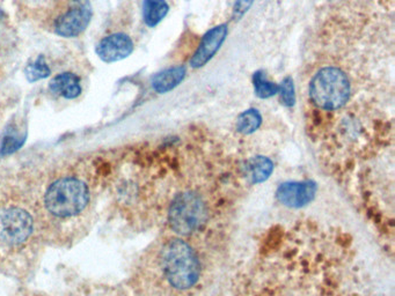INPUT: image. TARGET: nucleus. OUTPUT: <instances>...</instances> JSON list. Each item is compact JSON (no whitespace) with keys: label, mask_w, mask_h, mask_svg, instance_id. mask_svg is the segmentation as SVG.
I'll return each instance as SVG.
<instances>
[{"label":"nucleus","mask_w":395,"mask_h":296,"mask_svg":"<svg viewBox=\"0 0 395 296\" xmlns=\"http://www.w3.org/2000/svg\"><path fill=\"white\" fill-rule=\"evenodd\" d=\"M253 86L256 96L263 98V100L272 98L276 94H279V85L268 80L266 73L261 71V69L254 73Z\"/></svg>","instance_id":"4468645a"},{"label":"nucleus","mask_w":395,"mask_h":296,"mask_svg":"<svg viewBox=\"0 0 395 296\" xmlns=\"http://www.w3.org/2000/svg\"><path fill=\"white\" fill-rule=\"evenodd\" d=\"M50 67L45 62V56H38L32 63H29L25 69V76L27 81L33 82L43 80L50 76Z\"/></svg>","instance_id":"dca6fc26"},{"label":"nucleus","mask_w":395,"mask_h":296,"mask_svg":"<svg viewBox=\"0 0 395 296\" xmlns=\"http://www.w3.org/2000/svg\"><path fill=\"white\" fill-rule=\"evenodd\" d=\"M228 28L226 23L216 25L203 36L197 50L190 59V67L193 69H201L213 58L225 40L228 38Z\"/></svg>","instance_id":"0eeeda50"},{"label":"nucleus","mask_w":395,"mask_h":296,"mask_svg":"<svg viewBox=\"0 0 395 296\" xmlns=\"http://www.w3.org/2000/svg\"><path fill=\"white\" fill-rule=\"evenodd\" d=\"M133 42L129 35L123 33L109 35L102 38L95 47V54L105 63H116L133 54Z\"/></svg>","instance_id":"1a4fd4ad"},{"label":"nucleus","mask_w":395,"mask_h":296,"mask_svg":"<svg viewBox=\"0 0 395 296\" xmlns=\"http://www.w3.org/2000/svg\"><path fill=\"white\" fill-rule=\"evenodd\" d=\"M209 208L202 195L184 191L175 195L168 210V224L179 235H190L206 224Z\"/></svg>","instance_id":"20e7f679"},{"label":"nucleus","mask_w":395,"mask_h":296,"mask_svg":"<svg viewBox=\"0 0 395 296\" xmlns=\"http://www.w3.org/2000/svg\"><path fill=\"white\" fill-rule=\"evenodd\" d=\"M162 266L168 283L177 290H189L201 277L199 257L184 239H172L165 244Z\"/></svg>","instance_id":"f257e3e1"},{"label":"nucleus","mask_w":395,"mask_h":296,"mask_svg":"<svg viewBox=\"0 0 395 296\" xmlns=\"http://www.w3.org/2000/svg\"><path fill=\"white\" fill-rule=\"evenodd\" d=\"M32 232V217L23 208H9L0 215V233L7 243L20 244L25 242Z\"/></svg>","instance_id":"423d86ee"},{"label":"nucleus","mask_w":395,"mask_h":296,"mask_svg":"<svg viewBox=\"0 0 395 296\" xmlns=\"http://www.w3.org/2000/svg\"><path fill=\"white\" fill-rule=\"evenodd\" d=\"M76 6L58 16L55 21V33L62 38H76L85 32L92 19V7L89 0H73Z\"/></svg>","instance_id":"39448f33"},{"label":"nucleus","mask_w":395,"mask_h":296,"mask_svg":"<svg viewBox=\"0 0 395 296\" xmlns=\"http://www.w3.org/2000/svg\"><path fill=\"white\" fill-rule=\"evenodd\" d=\"M316 190L318 186L312 181L283 183L276 191V198L288 207H303L313 200Z\"/></svg>","instance_id":"6e6552de"},{"label":"nucleus","mask_w":395,"mask_h":296,"mask_svg":"<svg viewBox=\"0 0 395 296\" xmlns=\"http://www.w3.org/2000/svg\"><path fill=\"white\" fill-rule=\"evenodd\" d=\"M26 138H27L26 132L21 135L13 130L11 132L7 133L6 136L4 137L1 146H0V155L5 156V155L13 154L14 152L23 147Z\"/></svg>","instance_id":"f3484780"},{"label":"nucleus","mask_w":395,"mask_h":296,"mask_svg":"<svg viewBox=\"0 0 395 296\" xmlns=\"http://www.w3.org/2000/svg\"><path fill=\"white\" fill-rule=\"evenodd\" d=\"M274 171V164L266 156H254L247 161L245 166V173L247 178L253 183H262L268 180Z\"/></svg>","instance_id":"f8f14e48"},{"label":"nucleus","mask_w":395,"mask_h":296,"mask_svg":"<svg viewBox=\"0 0 395 296\" xmlns=\"http://www.w3.org/2000/svg\"><path fill=\"white\" fill-rule=\"evenodd\" d=\"M279 94L281 95L282 103L285 107H294L296 103V91H294V82L291 76H286L279 85Z\"/></svg>","instance_id":"a211bd4d"},{"label":"nucleus","mask_w":395,"mask_h":296,"mask_svg":"<svg viewBox=\"0 0 395 296\" xmlns=\"http://www.w3.org/2000/svg\"><path fill=\"white\" fill-rule=\"evenodd\" d=\"M49 89L54 94L67 100H74L82 94L79 76L71 72L60 73L49 82Z\"/></svg>","instance_id":"9d476101"},{"label":"nucleus","mask_w":395,"mask_h":296,"mask_svg":"<svg viewBox=\"0 0 395 296\" xmlns=\"http://www.w3.org/2000/svg\"><path fill=\"white\" fill-rule=\"evenodd\" d=\"M169 12L166 0H144L143 1V19L148 27H155L162 23Z\"/></svg>","instance_id":"ddd939ff"},{"label":"nucleus","mask_w":395,"mask_h":296,"mask_svg":"<svg viewBox=\"0 0 395 296\" xmlns=\"http://www.w3.org/2000/svg\"><path fill=\"white\" fill-rule=\"evenodd\" d=\"M261 124H262V116L260 114V111L256 109H248L238 116V132L243 135H252L259 129Z\"/></svg>","instance_id":"2eb2a0df"},{"label":"nucleus","mask_w":395,"mask_h":296,"mask_svg":"<svg viewBox=\"0 0 395 296\" xmlns=\"http://www.w3.org/2000/svg\"><path fill=\"white\" fill-rule=\"evenodd\" d=\"M89 188L74 177H64L52 183L45 198L48 211L60 217L78 215L89 204Z\"/></svg>","instance_id":"7ed1b4c3"},{"label":"nucleus","mask_w":395,"mask_h":296,"mask_svg":"<svg viewBox=\"0 0 395 296\" xmlns=\"http://www.w3.org/2000/svg\"><path fill=\"white\" fill-rule=\"evenodd\" d=\"M254 0H235L233 6L234 19H240L250 11V7L253 5Z\"/></svg>","instance_id":"6ab92c4d"},{"label":"nucleus","mask_w":395,"mask_h":296,"mask_svg":"<svg viewBox=\"0 0 395 296\" xmlns=\"http://www.w3.org/2000/svg\"><path fill=\"white\" fill-rule=\"evenodd\" d=\"M349 78L338 67H327L319 69L310 82L311 101L323 110H338L350 98Z\"/></svg>","instance_id":"f03ea898"},{"label":"nucleus","mask_w":395,"mask_h":296,"mask_svg":"<svg viewBox=\"0 0 395 296\" xmlns=\"http://www.w3.org/2000/svg\"><path fill=\"white\" fill-rule=\"evenodd\" d=\"M186 67H174L157 73L151 80L152 89L159 94L173 91L186 78Z\"/></svg>","instance_id":"9b49d317"}]
</instances>
